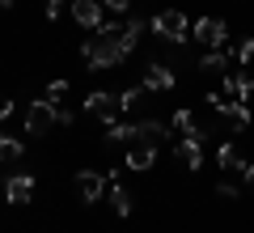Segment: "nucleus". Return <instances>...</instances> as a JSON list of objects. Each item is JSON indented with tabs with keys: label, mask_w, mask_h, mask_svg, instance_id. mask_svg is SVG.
<instances>
[{
	"label": "nucleus",
	"mask_w": 254,
	"mask_h": 233,
	"mask_svg": "<svg viewBox=\"0 0 254 233\" xmlns=\"http://www.w3.org/2000/svg\"><path fill=\"white\" fill-rule=\"evenodd\" d=\"M119 34H123V26H119V21H102V26L85 38L81 55H85V64H89L93 72H106V68H115V64L127 60V51H123V43H119Z\"/></svg>",
	"instance_id": "nucleus-1"
},
{
	"label": "nucleus",
	"mask_w": 254,
	"mask_h": 233,
	"mask_svg": "<svg viewBox=\"0 0 254 233\" xmlns=\"http://www.w3.org/2000/svg\"><path fill=\"white\" fill-rule=\"evenodd\" d=\"M148 30H153L157 38H165V43H178V47L190 38V34H187L190 26H187V13H182V9H161V13L153 17V26H148Z\"/></svg>",
	"instance_id": "nucleus-2"
},
{
	"label": "nucleus",
	"mask_w": 254,
	"mask_h": 233,
	"mask_svg": "<svg viewBox=\"0 0 254 233\" xmlns=\"http://www.w3.org/2000/svg\"><path fill=\"white\" fill-rule=\"evenodd\" d=\"M55 102H30V110H26V136H47L60 119H55Z\"/></svg>",
	"instance_id": "nucleus-3"
},
{
	"label": "nucleus",
	"mask_w": 254,
	"mask_h": 233,
	"mask_svg": "<svg viewBox=\"0 0 254 233\" xmlns=\"http://www.w3.org/2000/svg\"><path fill=\"white\" fill-rule=\"evenodd\" d=\"M225 34H229L225 17H199V21H195V30H190V38H199V43L208 47V51L225 43Z\"/></svg>",
	"instance_id": "nucleus-4"
},
{
	"label": "nucleus",
	"mask_w": 254,
	"mask_h": 233,
	"mask_svg": "<svg viewBox=\"0 0 254 233\" xmlns=\"http://www.w3.org/2000/svg\"><path fill=\"white\" fill-rule=\"evenodd\" d=\"M85 110H89V115H98L102 123H115V115H119V98L115 93H106V89H93L89 98H85Z\"/></svg>",
	"instance_id": "nucleus-5"
},
{
	"label": "nucleus",
	"mask_w": 254,
	"mask_h": 233,
	"mask_svg": "<svg viewBox=\"0 0 254 233\" xmlns=\"http://www.w3.org/2000/svg\"><path fill=\"white\" fill-rule=\"evenodd\" d=\"M153 161H157V144H148V140H131L127 144V170H136V174H144V170H153Z\"/></svg>",
	"instance_id": "nucleus-6"
},
{
	"label": "nucleus",
	"mask_w": 254,
	"mask_h": 233,
	"mask_svg": "<svg viewBox=\"0 0 254 233\" xmlns=\"http://www.w3.org/2000/svg\"><path fill=\"white\" fill-rule=\"evenodd\" d=\"M106 174H98V170H81L76 174V191H81V199L85 204H98L102 195H106Z\"/></svg>",
	"instance_id": "nucleus-7"
},
{
	"label": "nucleus",
	"mask_w": 254,
	"mask_h": 233,
	"mask_svg": "<svg viewBox=\"0 0 254 233\" xmlns=\"http://www.w3.org/2000/svg\"><path fill=\"white\" fill-rule=\"evenodd\" d=\"M220 98H225V102H250L254 98V81L246 77V72H233V77H225Z\"/></svg>",
	"instance_id": "nucleus-8"
},
{
	"label": "nucleus",
	"mask_w": 254,
	"mask_h": 233,
	"mask_svg": "<svg viewBox=\"0 0 254 233\" xmlns=\"http://www.w3.org/2000/svg\"><path fill=\"white\" fill-rule=\"evenodd\" d=\"M102 9H106L102 0H72V17L81 21L85 30H98L102 26Z\"/></svg>",
	"instance_id": "nucleus-9"
},
{
	"label": "nucleus",
	"mask_w": 254,
	"mask_h": 233,
	"mask_svg": "<svg viewBox=\"0 0 254 233\" xmlns=\"http://www.w3.org/2000/svg\"><path fill=\"white\" fill-rule=\"evenodd\" d=\"M4 199H9V204H30V199H34V178H30V174H13V178L4 182Z\"/></svg>",
	"instance_id": "nucleus-10"
},
{
	"label": "nucleus",
	"mask_w": 254,
	"mask_h": 233,
	"mask_svg": "<svg viewBox=\"0 0 254 233\" xmlns=\"http://www.w3.org/2000/svg\"><path fill=\"white\" fill-rule=\"evenodd\" d=\"M144 89L148 93H170L174 89V72L165 64H148L144 68Z\"/></svg>",
	"instance_id": "nucleus-11"
},
{
	"label": "nucleus",
	"mask_w": 254,
	"mask_h": 233,
	"mask_svg": "<svg viewBox=\"0 0 254 233\" xmlns=\"http://www.w3.org/2000/svg\"><path fill=\"white\" fill-rule=\"evenodd\" d=\"M178 157H182L187 170H199V165H203V140H199V136H182V140H178Z\"/></svg>",
	"instance_id": "nucleus-12"
},
{
	"label": "nucleus",
	"mask_w": 254,
	"mask_h": 233,
	"mask_svg": "<svg viewBox=\"0 0 254 233\" xmlns=\"http://www.w3.org/2000/svg\"><path fill=\"white\" fill-rule=\"evenodd\" d=\"M136 136H140V140H148V144H157V149H161V144L170 140V127H165L161 119H144V123H136Z\"/></svg>",
	"instance_id": "nucleus-13"
},
{
	"label": "nucleus",
	"mask_w": 254,
	"mask_h": 233,
	"mask_svg": "<svg viewBox=\"0 0 254 233\" xmlns=\"http://www.w3.org/2000/svg\"><path fill=\"white\" fill-rule=\"evenodd\" d=\"M106 199H110V208H115V216H127V212H131V195H127L115 178L106 182Z\"/></svg>",
	"instance_id": "nucleus-14"
},
{
	"label": "nucleus",
	"mask_w": 254,
	"mask_h": 233,
	"mask_svg": "<svg viewBox=\"0 0 254 233\" xmlns=\"http://www.w3.org/2000/svg\"><path fill=\"white\" fill-rule=\"evenodd\" d=\"M216 165H220V170H242L246 157L237 153V144H220V149H216Z\"/></svg>",
	"instance_id": "nucleus-15"
},
{
	"label": "nucleus",
	"mask_w": 254,
	"mask_h": 233,
	"mask_svg": "<svg viewBox=\"0 0 254 233\" xmlns=\"http://www.w3.org/2000/svg\"><path fill=\"white\" fill-rule=\"evenodd\" d=\"M174 132H182V136H199V140L208 136L199 123H195V115H190V110H174Z\"/></svg>",
	"instance_id": "nucleus-16"
},
{
	"label": "nucleus",
	"mask_w": 254,
	"mask_h": 233,
	"mask_svg": "<svg viewBox=\"0 0 254 233\" xmlns=\"http://www.w3.org/2000/svg\"><path fill=\"white\" fill-rule=\"evenodd\" d=\"M195 68H203V72H225V68H229V51L212 47L208 55H199V64H195Z\"/></svg>",
	"instance_id": "nucleus-17"
},
{
	"label": "nucleus",
	"mask_w": 254,
	"mask_h": 233,
	"mask_svg": "<svg viewBox=\"0 0 254 233\" xmlns=\"http://www.w3.org/2000/svg\"><path fill=\"white\" fill-rule=\"evenodd\" d=\"M17 161H21V140L0 132V165H17Z\"/></svg>",
	"instance_id": "nucleus-18"
},
{
	"label": "nucleus",
	"mask_w": 254,
	"mask_h": 233,
	"mask_svg": "<svg viewBox=\"0 0 254 233\" xmlns=\"http://www.w3.org/2000/svg\"><path fill=\"white\" fill-rule=\"evenodd\" d=\"M123 140H136V123H110L106 127V144H123Z\"/></svg>",
	"instance_id": "nucleus-19"
},
{
	"label": "nucleus",
	"mask_w": 254,
	"mask_h": 233,
	"mask_svg": "<svg viewBox=\"0 0 254 233\" xmlns=\"http://www.w3.org/2000/svg\"><path fill=\"white\" fill-rule=\"evenodd\" d=\"M144 85H131V89H123V93H119V110H136L140 106V102H144Z\"/></svg>",
	"instance_id": "nucleus-20"
},
{
	"label": "nucleus",
	"mask_w": 254,
	"mask_h": 233,
	"mask_svg": "<svg viewBox=\"0 0 254 233\" xmlns=\"http://www.w3.org/2000/svg\"><path fill=\"white\" fill-rule=\"evenodd\" d=\"M229 60H242V64H250V60H254V38H242V43L233 47V55H229Z\"/></svg>",
	"instance_id": "nucleus-21"
},
{
	"label": "nucleus",
	"mask_w": 254,
	"mask_h": 233,
	"mask_svg": "<svg viewBox=\"0 0 254 233\" xmlns=\"http://www.w3.org/2000/svg\"><path fill=\"white\" fill-rule=\"evenodd\" d=\"M64 98H68V81H51V85H47V102H55V106H60Z\"/></svg>",
	"instance_id": "nucleus-22"
},
{
	"label": "nucleus",
	"mask_w": 254,
	"mask_h": 233,
	"mask_svg": "<svg viewBox=\"0 0 254 233\" xmlns=\"http://www.w3.org/2000/svg\"><path fill=\"white\" fill-rule=\"evenodd\" d=\"M68 9H72V4H68V0H47V17H64V13H68Z\"/></svg>",
	"instance_id": "nucleus-23"
},
{
	"label": "nucleus",
	"mask_w": 254,
	"mask_h": 233,
	"mask_svg": "<svg viewBox=\"0 0 254 233\" xmlns=\"http://www.w3.org/2000/svg\"><path fill=\"white\" fill-rule=\"evenodd\" d=\"M216 195H220V199H237V195H242V187H233V182H220Z\"/></svg>",
	"instance_id": "nucleus-24"
},
{
	"label": "nucleus",
	"mask_w": 254,
	"mask_h": 233,
	"mask_svg": "<svg viewBox=\"0 0 254 233\" xmlns=\"http://www.w3.org/2000/svg\"><path fill=\"white\" fill-rule=\"evenodd\" d=\"M102 4H106L110 13H127V0H102Z\"/></svg>",
	"instance_id": "nucleus-25"
},
{
	"label": "nucleus",
	"mask_w": 254,
	"mask_h": 233,
	"mask_svg": "<svg viewBox=\"0 0 254 233\" xmlns=\"http://www.w3.org/2000/svg\"><path fill=\"white\" fill-rule=\"evenodd\" d=\"M242 182H246V187L254 191V165H242Z\"/></svg>",
	"instance_id": "nucleus-26"
},
{
	"label": "nucleus",
	"mask_w": 254,
	"mask_h": 233,
	"mask_svg": "<svg viewBox=\"0 0 254 233\" xmlns=\"http://www.w3.org/2000/svg\"><path fill=\"white\" fill-rule=\"evenodd\" d=\"M9 115H13V102H9V98H0V119H9Z\"/></svg>",
	"instance_id": "nucleus-27"
},
{
	"label": "nucleus",
	"mask_w": 254,
	"mask_h": 233,
	"mask_svg": "<svg viewBox=\"0 0 254 233\" xmlns=\"http://www.w3.org/2000/svg\"><path fill=\"white\" fill-rule=\"evenodd\" d=\"M9 4H13V0H0V9H9Z\"/></svg>",
	"instance_id": "nucleus-28"
},
{
	"label": "nucleus",
	"mask_w": 254,
	"mask_h": 233,
	"mask_svg": "<svg viewBox=\"0 0 254 233\" xmlns=\"http://www.w3.org/2000/svg\"><path fill=\"white\" fill-rule=\"evenodd\" d=\"M0 195H4V191H0Z\"/></svg>",
	"instance_id": "nucleus-29"
}]
</instances>
